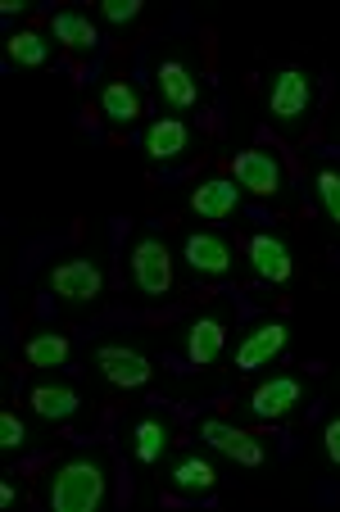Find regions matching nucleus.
I'll return each mask as SVG.
<instances>
[{"mask_svg":"<svg viewBox=\"0 0 340 512\" xmlns=\"http://www.w3.org/2000/svg\"><path fill=\"white\" fill-rule=\"evenodd\" d=\"M109 494V476L100 458H68L50 481V508L55 512H96Z\"/></svg>","mask_w":340,"mask_h":512,"instance_id":"nucleus-1","label":"nucleus"},{"mask_svg":"<svg viewBox=\"0 0 340 512\" xmlns=\"http://www.w3.org/2000/svg\"><path fill=\"white\" fill-rule=\"evenodd\" d=\"M96 368H100V377L109 381V386H118V390H136V386H146L150 381V358L141 354V349H132V345H100L96 349Z\"/></svg>","mask_w":340,"mask_h":512,"instance_id":"nucleus-2","label":"nucleus"},{"mask_svg":"<svg viewBox=\"0 0 340 512\" xmlns=\"http://www.w3.org/2000/svg\"><path fill=\"white\" fill-rule=\"evenodd\" d=\"M132 281L146 290V295H168V286H173V254H168V245L159 241V236L136 241V250H132Z\"/></svg>","mask_w":340,"mask_h":512,"instance_id":"nucleus-3","label":"nucleus"},{"mask_svg":"<svg viewBox=\"0 0 340 512\" xmlns=\"http://www.w3.org/2000/svg\"><path fill=\"white\" fill-rule=\"evenodd\" d=\"M50 290L68 304H87L105 290V272H100L91 259H64L50 268Z\"/></svg>","mask_w":340,"mask_h":512,"instance_id":"nucleus-4","label":"nucleus"},{"mask_svg":"<svg viewBox=\"0 0 340 512\" xmlns=\"http://www.w3.org/2000/svg\"><path fill=\"white\" fill-rule=\"evenodd\" d=\"M200 440H209L218 454L236 458L241 467H259L263 463V445L254 440L250 431H241V426H232V422H218V417H209V422L200 426Z\"/></svg>","mask_w":340,"mask_h":512,"instance_id":"nucleus-5","label":"nucleus"},{"mask_svg":"<svg viewBox=\"0 0 340 512\" xmlns=\"http://www.w3.org/2000/svg\"><path fill=\"white\" fill-rule=\"evenodd\" d=\"M232 177H236V186H245V191H254V195L282 191V164H277L268 150H241V155L232 159Z\"/></svg>","mask_w":340,"mask_h":512,"instance_id":"nucleus-6","label":"nucleus"},{"mask_svg":"<svg viewBox=\"0 0 340 512\" xmlns=\"http://www.w3.org/2000/svg\"><path fill=\"white\" fill-rule=\"evenodd\" d=\"M309 105H313V82L304 78L300 68L277 73V82H272V114L282 123H295L300 114H309Z\"/></svg>","mask_w":340,"mask_h":512,"instance_id":"nucleus-7","label":"nucleus"},{"mask_svg":"<svg viewBox=\"0 0 340 512\" xmlns=\"http://www.w3.org/2000/svg\"><path fill=\"white\" fill-rule=\"evenodd\" d=\"M286 336H291V331L282 327V322H263V327H254L250 336L241 340V349H236V368H263V363H268V358H277L286 349Z\"/></svg>","mask_w":340,"mask_h":512,"instance_id":"nucleus-8","label":"nucleus"},{"mask_svg":"<svg viewBox=\"0 0 340 512\" xmlns=\"http://www.w3.org/2000/svg\"><path fill=\"white\" fill-rule=\"evenodd\" d=\"M300 395L304 390L295 377H272L250 395V408H254V417H263V422H277V417H286L295 404H300Z\"/></svg>","mask_w":340,"mask_h":512,"instance_id":"nucleus-9","label":"nucleus"},{"mask_svg":"<svg viewBox=\"0 0 340 512\" xmlns=\"http://www.w3.org/2000/svg\"><path fill=\"white\" fill-rule=\"evenodd\" d=\"M250 259H254V272H259L263 281H291L295 272V259H291V245L282 241V236H254L250 241Z\"/></svg>","mask_w":340,"mask_h":512,"instance_id":"nucleus-10","label":"nucleus"},{"mask_svg":"<svg viewBox=\"0 0 340 512\" xmlns=\"http://www.w3.org/2000/svg\"><path fill=\"white\" fill-rule=\"evenodd\" d=\"M186 263L195 272H204V277H223L232 268V245L214 232H195V236H186Z\"/></svg>","mask_w":340,"mask_h":512,"instance_id":"nucleus-11","label":"nucleus"},{"mask_svg":"<svg viewBox=\"0 0 340 512\" xmlns=\"http://www.w3.org/2000/svg\"><path fill=\"white\" fill-rule=\"evenodd\" d=\"M227 345V322L223 313H204V318L191 322V336H186V354H191V363H214L218 354H223Z\"/></svg>","mask_w":340,"mask_h":512,"instance_id":"nucleus-12","label":"nucleus"},{"mask_svg":"<svg viewBox=\"0 0 340 512\" xmlns=\"http://www.w3.org/2000/svg\"><path fill=\"white\" fill-rule=\"evenodd\" d=\"M236 204H241V191H236L227 177H209V182L195 186V195H191V209L200 213V218H209V223H218V218H232Z\"/></svg>","mask_w":340,"mask_h":512,"instance_id":"nucleus-13","label":"nucleus"},{"mask_svg":"<svg viewBox=\"0 0 340 512\" xmlns=\"http://www.w3.org/2000/svg\"><path fill=\"white\" fill-rule=\"evenodd\" d=\"M32 408H37L46 422H68V417L82 408V395L73 386H59V381H55V386H37V390H32Z\"/></svg>","mask_w":340,"mask_h":512,"instance_id":"nucleus-14","label":"nucleus"},{"mask_svg":"<svg viewBox=\"0 0 340 512\" xmlns=\"http://www.w3.org/2000/svg\"><path fill=\"white\" fill-rule=\"evenodd\" d=\"M159 91H164L168 105H177V109H191L195 100H200V87H195L191 68L177 64V59H164V64H159Z\"/></svg>","mask_w":340,"mask_h":512,"instance_id":"nucleus-15","label":"nucleus"},{"mask_svg":"<svg viewBox=\"0 0 340 512\" xmlns=\"http://www.w3.org/2000/svg\"><path fill=\"white\" fill-rule=\"evenodd\" d=\"M100 109H105L109 123H132V118L141 114V91H136L132 82L114 78L100 87Z\"/></svg>","mask_w":340,"mask_h":512,"instance_id":"nucleus-16","label":"nucleus"},{"mask_svg":"<svg viewBox=\"0 0 340 512\" xmlns=\"http://www.w3.org/2000/svg\"><path fill=\"white\" fill-rule=\"evenodd\" d=\"M186 141H191V132H186L182 118H159V123L146 132V150H150L155 159H173V155H182Z\"/></svg>","mask_w":340,"mask_h":512,"instance_id":"nucleus-17","label":"nucleus"},{"mask_svg":"<svg viewBox=\"0 0 340 512\" xmlns=\"http://www.w3.org/2000/svg\"><path fill=\"white\" fill-rule=\"evenodd\" d=\"M50 32H55V41H64L68 50H91V46L100 41V37H96V23H91L87 14H73V10L55 14Z\"/></svg>","mask_w":340,"mask_h":512,"instance_id":"nucleus-18","label":"nucleus"},{"mask_svg":"<svg viewBox=\"0 0 340 512\" xmlns=\"http://www.w3.org/2000/svg\"><path fill=\"white\" fill-rule=\"evenodd\" d=\"M132 440H136V458H141V463H159V458L168 454V426L159 422V417H146V422H136Z\"/></svg>","mask_w":340,"mask_h":512,"instance_id":"nucleus-19","label":"nucleus"},{"mask_svg":"<svg viewBox=\"0 0 340 512\" xmlns=\"http://www.w3.org/2000/svg\"><path fill=\"white\" fill-rule=\"evenodd\" d=\"M214 481H218V472L204 463V458H182V463L173 467V485L182 494H209Z\"/></svg>","mask_w":340,"mask_h":512,"instance_id":"nucleus-20","label":"nucleus"},{"mask_svg":"<svg viewBox=\"0 0 340 512\" xmlns=\"http://www.w3.org/2000/svg\"><path fill=\"white\" fill-rule=\"evenodd\" d=\"M28 363L32 368H64L68 363V340L46 331V336H32L28 340Z\"/></svg>","mask_w":340,"mask_h":512,"instance_id":"nucleus-21","label":"nucleus"},{"mask_svg":"<svg viewBox=\"0 0 340 512\" xmlns=\"http://www.w3.org/2000/svg\"><path fill=\"white\" fill-rule=\"evenodd\" d=\"M10 59L23 68H37L50 59V41L41 37V32H14L10 37Z\"/></svg>","mask_w":340,"mask_h":512,"instance_id":"nucleus-22","label":"nucleus"},{"mask_svg":"<svg viewBox=\"0 0 340 512\" xmlns=\"http://www.w3.org/2000/svg\"><path fill=\"white\" fill-rule=\"evenodd\" d=\"M318 200L331 213V223H340V173L336 168H322L318 173Z\"/></svg>","mask_w":340,"mask_h":512,"instance_id":"nucleus-23","label":"nucleus"},{"mask_svg":"<svg viewBox=\"0 0 340 512\" xmlns=\"http://www.w3.org/2000/svg\"><path fill=\"white\" fill-rule=\"evenodd\" d=\"M23 440H28V426H23V417L0 413V445H5V449H23Z\"/></svg>","mask_w":340,"mask_h":512,"instance_id":"nucleus-24","label":"nucleus"},{"mask_svg":"<svg viewBox=\"0 0 340 512\" xmlns=\"http://www.w3.org/2000/svg\"><path fill=\"white\" fill-rule=\"evenodd\" d=\"M100 14L109 23H132L141 14V0H100Z\"/></svg>","mask_w":340,"mask_h":512,"instance_id":"nucleus-25","label":"nucleus"},{"mask_svg":"<svg viewBox=\"0 0 340 512\" xmlns=\"http://www.w3.org/2000/svg\"><path fill=\"white\" fill-rule=\"evenodd\" d=\"M322 445H327V458L340 467V417L336 422H327V431H322Z\"/></svg>","mask_w":340,"mask_h":512,"instance_id":"nucleus-26","label":"nucleus"},{"mask_svg":"<svg viewBox=\"0 0 340 512\" xmlns=\"http://www.w3.org/2000/svg\"><path fill=\"white\" fill-rule=\"evenodd\" d=\"M14 499H19V494H14V485H10V481H5V485H0V503H5V508H10Z\"/></svg>","mask_w":340,"mask_h":512,"instance_id":"nucleus-27","label":"nucleus"}]
</instances>
